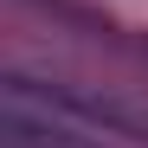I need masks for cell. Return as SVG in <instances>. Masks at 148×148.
<instances>
[]
</instances>
